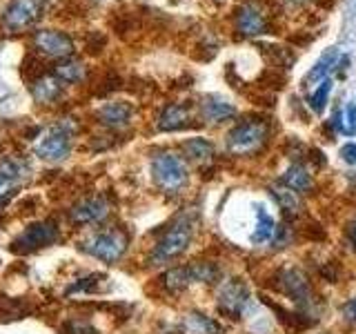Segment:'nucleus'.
<instances>
[{
    "label": "nucleus",
    "instance_id": "nucleus-1",
    "mask_svg": "<svg viewBox=\"0 0 356 334\" xmlns=\"http://www.w3.org/2000/svg\"><path fill=\"white\" fill-rule=\"evenodd\" d=\"M198 230V214L196 212H181L170 225L163 230L159 241L154 243L149 252V265H167L192 248L194 237Z\"/></svg>",
    "mask_w": 356,
    "mask_h": 334
},
{
    "label": "nucleus",
    "instance_id": "nucleus-2",
    "mask_svg": "<svg viewBox=\"0 0 356 334\" xmlns=\"http://www.w3.org/2000/svg\"><path fill=\"white\" fill-rule=\"evenodd\" d=\"M272 287L278 294L287 296L298 308V312L318 319V308L323 301L318 299L314 283H312L309 274L298 265H283L272 274Z\"/></svg>",
    "mask_w": 356,
    "mask_h": 334
},
{
    "label": "nucleus",
    "instance_id": "nucleus-3",
    "mask_svg": "<svg viewBox=\"0 0 356 334\" xmlns=\"http://www.w3.org/2000/svg\"><path fill=\"white\" fill-rule=\"evenodd\" d=\"M152 178L154 185L167 196L181 194L189 183V170L181 154L176 152H156L152 156Z\"/></svg>",
    "mask_w": 356,
    "mask_h": 334
},
{
    "label": "nucleus",
    "instance_id": "nucleus-4",
    "mask_svg": "<svg viewBox=\"0 0 356 334\" xmlns=\"http://www.w3.org/2000/svg\"><path fill=\"white\" fill-rule=\"evenodd\" d=\"M267 141H270V125L259 118H245L227 132L225 148L232 156L245 159L259 154Z\"/></svg>",
    "mask_w": 356,
    "mask_h": 334
},
{
    "label": "nucleus",
    "instance_id": "nucleus-5",
    "mask_svg": "<svg viewBox=\"0 0 356 334\" xmlns=\"http://www.w3.org/2000/svg\"><path fill=\"white\" fill-rule=\"evenodd\" d=\"M129 248V239L127 234L122 230H100L96 234H92L85 243H81V250L89 256H94V259L103 261L107 265H114L118 263L122 256H125Z\"/></svg>",
    "mask_w": 356,
    "mask_h": 334
},
{
    "label": "nucleus",
    "instance_id": "nucleus-6",
    "mask_svg": "<svg viewBox=\"0 0 356 334\" xmlns=\"http://www.w3.org/2000/svg\"><path fill=\"white\" fill-rule=\"evenodd\" d=\"M78 134V122L76 118H60L56 125L44 134L40 143L36 145V154L44 161L58 163L67 159L72 152V141Z\"/></svg>",
    "mask_w": 356,
    "mask_h": 334
},
{
    "label": "nucleus",
    "instance_id": "nucleus-7",
    "mask_svg": "<svg viewBox=\"0 0 356 334\" xmlns=\"http://www.w3.org/2000/svg\"><path fill=\"white\" fill-rule=\"evenodd\" d=\"M250 287L243 278H225L220 281L216 287V310L220 317L232 319V321H241L245 310L250 305Z\"/></svg>",
    "mask_w": 356,
    "mask_h": 334
},
{
    "label": "nucleus",
    "instance_id": "nucleus-8",
    "mask_svg": "<svg viewBox=\"0 0 356 334\" xmlns=\"http://www.w3.org/2000/svg\"><path fill=\"white\" fill-rule=\"evenodd\" d=\"M60 241V228L56 221H38L31 223L29 228L14 241V250L16 252H33V250H42L49 248V245Z\"/></svg>",
    "mask_w": 356,
    "mask_h": 334
},
{
    "label": "nucleus",
    "instance_id": "nucleus-9",
    "mask_svg": "<svg viewBox=\"0 0 356 334\" xmlns=\"http://www.w3.org/2000/svg\"><path fill=\"white\" fill-rule=\"evenodd\" d=\"M40 9V0H11L3 11L0 22L7 31H22L36 22Z\"/></svg>",
    "mask_w": 356,
    "mask_h": 334
},
{
    "label": "nucleus",
    "instance_id": "nucleus-10",
    "mask_svg": "<svg viewBox=\"0 0 356 334\" xmlns=\"http://www.w3.org/2000/svg\"><path fill=\"white\" fill-rule=\"evenodd\" d=\"M33 47L44 56L63 61V58H70L74 54L76 45L70 33H65L60 29H38V31H33Z\"/></svg>",
    "mask_w": 356,
    "mask_h": 334
},
{
    "label": "nucleus",
    "instance_id": "nucleus-11",
    "mask_svg": "<svg viewBox=\"0 0 356 334\" xmlns=\"http://www.w3.org/2000/svg\"><path fill=\"white\" fill-rule=\"evenodd\" d=\"M109 203L103 196H87L70 207V221L74 225H94L107 218Z\"/></svg>",
    "mask_w": 356,
    "mask_h": 334
},
{
    "label": "nucleus",
    "instance_id": "nucleus-12",
    "mask_svg": "<svg viewBox=\"0 0 356 334\" xmlns=\"http://www.w3.org/2000/svg\"><path fill=\"white\" fill-rule=\"evenodd\" d=\"M234 22H236V29L241 36H261V33H265L267 29V18H265V11L252 3V0H248V3L238 5L236 9V16H234Z\"/></svg>",
    "mask_w": 356,
    "mask_h": 334
},
{
    "label": "nucleus",
    "instance_id": "nucleus-13",
    "mask_svg": "<svg viewBox=\"0 0 356 334\" xmlns=\"http://www.w3.org/2000/svg\"><path fill=\"white\" fill-rule=\"evenodd\" d=\"M131 118H134V107L131 103H125V100H109V103H103L96 109V120L109 129L125 127L131 122Z\"/></svg>",
    "mask_w": 356,
    "mask_h": 334
},
{
    "label": "nucleus",
    "instance_id": "nucleus-14",
    "mask_svg": "<svg viewBox=\"0 0 356 334\" xmlns=\"http://www.w3.org/2000/svg\"><path fill=\"white\" fill-rule=\"evenodd\" d=\"M192 109L187 103H167L161 114L156 116V129L159 132H178L189 125Z\"/></svg>",
    "mask_w": 356,
    "mask_h": 334
},
{
    "label": "nucleus",
    "instance_id": "nucleus-15",
    "mask_svg": "<svg viewBox=\"0 0 356 334\" xmlns=\"http://www.w3.org/2000/svg\"><path fill=\"white\" fill-rule=\"evenodd\" d=\"M189 285H194V278H192V270H189V263L187 265H174V267L165 270L159 276V287H161V292L167 294V296L183 294Z\"/></svg>",
    "mask_w": 356,
    "mask_h": 334
},
{
    "label": "nucleus",
    "instance_id": "nucleus-16",
    "mask_svg": "<svg viewBox=\"0 0 356 334\" xmlns=\"http://www.w3.org/2000/svg\"><path fill=\"white\" fill-rule=\"evenodd\" d=\"M65 83L54 72L40 74L36 81L31 83V96L38 105H54L56 100L63 96Z\"/></svg>",
    "mask_w": 356,
    "mask_h": 334
},
{
    "label": "nucleus",
    "instance_id": "nucleus-17",
    "mask_svg": "<svg viewBox=\"0 0 356 334\" xmlns=\"http://www.w3.org/2000/svg\"><path fill=\"white\" fill-rule=\"evenodd\" d=\"M27 174V163L22 159H5L0 161V205L14 194L18 181Z\"/></svg>",
    "mask_w": 356,
    "mask_h": 334
},
{
    "label": "nucleus",
    "instance_id": "nucleus-18",
    "mask_svg": "<svg viewBox=\"0 0 356 334\" xmlns=\"http://www.w3.org/2000/svg\"><path fill=\"white\" fill-rule=\"evenodd\" d=\"M283 185H287L289 189H294L296 194H312L314 192V174H312L303 163H292L287 170L278 178Z\"/></svg>",
    "mask_w": 356,
    "mask_h": 334
},
{
    "label": "nucleus",
    "instance_id": "nucleus-19",
    "mask_svg": "<svg viewBox=\"0 0 356 334\" xmlns=\"http://www.w3.org/2000/svg\"><path fill=\"white\" fill-rule=\"evenodd\" d=\"M200 116H203L207 122H225L236 116V107L227 103L225 98L207 96L200 100Z\"/></svg>",
    "mask_w": 356,
    "mask_h": 334
},
{
    "label": "nucleus",
    "instance_id": "nucleus-20",
    "mask_svg": "<svg viewBox=\"0 0 356 334\" xmlns=\"http://www.w3.org/2000/svg\"><path fill=\"white\" fill-rule=\"evenodd\" d=\"M183 330L189 334H225L222 323L205 312H189L183 321Z\"/></svg>",
    "mask_w": 356,
    "mask_h": 334
},
{
    "label": "nucleus",
    "instance_id": "nucleus-21",
    "mask_svg": "<svg viewBox=\"0 0 356 334\" xmlns=\"http://www.w3.org/2000/svg\"><path fill=\"white\" fill-rule=\"evenodd\" d=\"M278 225L272 214H267V209L263 205H256V223H254V232H252V245H263V243H272L274 234Z\"/></svg>",
    "mask_w": 356,
    "mask_h": 334
},
{
    "label": "nucleus",
    "instance_id": "nucleus-22",
    "mask_svg": "<svg viewBox=\"0 0 356 334\" xmlns=\"http://www.w3.org/2000/svg\"><path fill=\"white\" fill-rule=\"evenodd\" d=\"M189 270H192L194 283H203V285H218L222 278V267L218 261H209V259H198L189 263Z\"/></svg>",
    "mask_w": 356,
    "mask_h": 334
},
{
    "label": "nucleus",
    "instance_id": "nucleus-23",
    "mask_svg": "<svg viewBox=\"0 0 356 334\" xmlns=\"http://www.w3.org/2000/svg\"><path fill=\"white\" fill-rule=\"evenodd\" d=\"M270 194L272 198L276 200V205L281 207L285 214L289 216H296L300 212V200H298V194L294 192V189H289L287 185H283L281 181H276L270 185Z\"/></svg>",
    "mask_w": 356,
    "mask_h": 334
},
{
    "label": "nucleus",
    "instance_id": "nucleus-24",
    "mask_svg": "<svg viewBox=\"0 0 356 334\" xmlns=\"http://www.w3.org/2000/svg\"><path fill=\"white\" fill-rule=\"evenodd\" d=\"M51 72L58 76L65 85H76V83H81L85 78L87 67H85L83 61H78V58H74V56H70V58H63Z\"/></svg>",
    "mask_w": 356,
    "mask_h": 334
},
{
    "label": "nucleus",
    "instance_id": "nucleus-25",
    "mask_svg": "<svg viewBox=\"0 0 356 334\" xmlns=\"http://www.w3.org/2000/svg\"><path fill=\"white\" fill-rule=\"evenodd\" d=\"M337 65H339V51H337V47H330V49L314 63V67L309 70V74L305 76V85H307V83H321V81H325V78H330L327 74H330Z\"/></svg>",
    "mask_w": 356,
    "mask_h": 334
},
{
    "label": "nucleus",
    "instance_id": "nucleus-26",
    "mask_svg": "<svg viewBox=\"0 0 356 334\" xmlns=\"http://www.w3.org/2000/svg\"><path fill=\"white\" fill-rule=\"evenodd\" d=\"M181 148H183L187 159H192V161H209L211 156H214V143L203 138V136L187 138Z\"/></svg>",
    "mask_w": 356,
    "mask_h": 334
},
{
    "label": "nucleus",
    "instance_id": "nucleus-27",
    "mask_svg": "<svg viewBox=\"0 0 356 334\" xmlns=\"http://www.w3.org/2000/svg\"><path fill=\"white\" fill-rule=\"evenodd\" d=\"M332 125L337 132L345 134V136H354L356 134V103H348L337 111V116L332 118Z\"/></svg>",
    "mask_w": 356,
    "mask_h": 334
},
{
    "label": "nucleus",
    "instance_id": "nucleus-28",
    "mask_svg": "<svg viewBox=\"0 0 356 334\" xmlns=\"http://www.w3.org/2000/svg\"><path fill=\"white\" fill-rule=\"evenodd\" d=\"M330 94H332V78H325V81H321L316 85L314 92L309 94V107L316 111V114H321V111H325V105L330 100Z\"/></svg>",
    "mask_w": 356,
    "mask_h": 334
},
{
    "label": "nucleus",
    "instance_id": "nucleus-29",
    "mask_svg": "<svg viewBox=\"0 0 356 334\" xmlns=\"http://www.w3.org/2000/svg\"><path fill=\"white\" fill-rule=\"evenodd\" d=\"M58 332L60 334H98V330L89 323L87 319H67L65 323H60L58 326Z\"/></svg>",
    "mask_w": 356,
    "mask_h": 334
},
{
    "label": "nucleus",
    "instance_id": "nucleus-30",
    "mask_svg": "<svg viewBox=\"0 0 356 334\" xmlns=\"http://www.w3.org/2000/svg\"><path fill=\"white\" fill-rule=\"evenodd\" d=\"M100 278H105L103 274H89L85 278H78L76 283H72L67 287V294H78V292H96L98 287V281Z\"/></svg>",
    "mask_w": 356,
    "mask_h": 334
},
{
    "label": "nucleus",
    "instance_id": "nucleus-31",
    "mask_svg": "<svg viewBox=\"0 0 356 334\" xmlns=\"http://www.w3.org/2000/svg\"><path fill=\"white\" fill-rule=\"evenodd\" d=\"M318 274L325 278L327 283H339L341 281V265L337 261H330V263H325L321 267Z\"/></svg>",
    "mask_w": 356,
    "mask_h": 334
},
{
    "label": "nucleus",
    "instance_id": "nucleus-32",
    "mask_svg": "<svg viewBox=\"0 0 356 334\" xmlns=\"http://www.w3.org/2000/svg\"><path fill=\"white\" fill-rule=\"evenodd\" d=\"M341 317H343V321H348V323H352V326H356V296L348 299L341 305Z\"/></svg>",
    "mask_w": 356,
    "mask_h": 334
},
{
    "label": "nucleus",
    "instance_id": "nucleus-33",
    "mask_svg": "<svg viewBox=\"0 0 356 334\" xmlns=\"http://www.w3.org/2000/svg\"><path fill=\"white\" fill-rule=\"evenodd\" d=\"M341 159L348 165L356 167V143H345L343 145V148H341Z\"/></svg>",
    "mask_w": 356,
    "mask_h": 334
},
{
    "label": "nucleus",
    "instance_id": "nucleus-34",
    "mask_svg": "<svg viewBox=\"0 0 356 334\" xmlns=\"http://www.w3.org/2000/svg\"><path fill=\"white\" fill-rule=\"evenodd\" d=\"M343 232H345V239H348V243H350V248L356 252V216L345 223V230Z\"/></svg>",
    "mask_w": 356,
    "mask_h": 334
},
{
    "label": "nucleus",
    "instance_id": "nucleus-35",
    "mask_svg": "<svg viewBox=\"0 0 356 334\" xmlns=\"http://www.w3.org/2000/svg\"><path fill=\"white\" fill-rule=\"evenodd\" d=\"M323 334H330V332H323Z\"/></svg>",
    "mask_w": 356,
    "mask_h": 334
}]
</instances>
